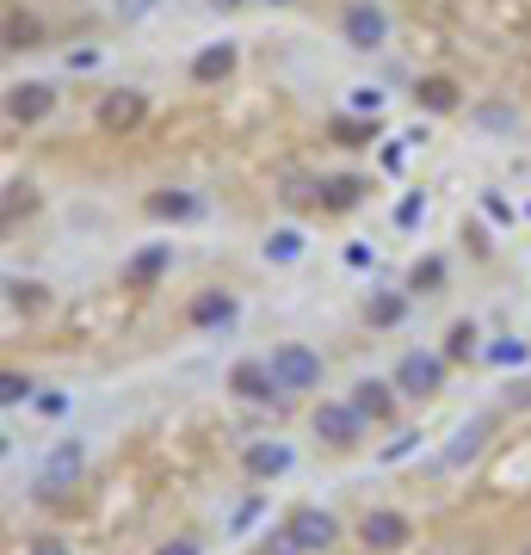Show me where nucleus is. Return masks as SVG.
I'll use <instances>...</instances> for the list:
<instances>
[{
  "mask_svg": "<svg viewBox=\"0 0 531 555\" xmlns=\"http://www.w3.org/2000/svg\"><path fill=\"white\" fill-rule=\"evenodd\" d=\"M266 364H272V377H278V395H297V389L322 383V358H315L309 346H278Z\"/></svg>",
  "mask_w": 531,
  "mask_h": 555,
  "instance_id": "nucleus-1",
  "label": "nucleus"
},
{
  "mask_svg": "<svg viewBox=\"0 0 531 555\" xmlns=\"http://www.w3.org/2000/svg\"><path fill=\"white\" fill-rule=\"evenodd\" d=\"M439 377H445V358H433V352H408V358L396 364V389H402V395H433Z\"/></svg>",
  "mask_w": 531,
  "mask_h": 555,
  "instance_id": "nucleus-2",
  "label": "nucleus"
},
{
  "mask_svg": "<svg viewBox=\"0 0 531 555\" xmlns=\"http://www.w3.org/2000/svg\"><path fill=\"white\" fill-rule=\"evenodd\" d=\"M285 531H291V543H297L303 555H315V549H328V543H334V531H340V525H334V512H322V506H303Z\"/></svg>",
  "mask_w": 531,
  "mask_h": 555,
  "instance_id": "nucleus-3",
  "label": "nucleus"
},
{
  "mask_svg": "<svg viewBox=\"0 0 531 555\" xmlns=\"http://www.w3.org/2000/svg\"><path fill=\"white\" fill-rule=\"evenodd\" d=\"M315 432H322L328 444H359V432H365V414L352 401H328L322 414H315Z\"/></svg>",
  "mask_w": 531,
  "mask_h": 555,
  "instance_id": "nucleus-4",
  "label": "nucleus"
},
{
  "mask_svg": "<svg viewBox=\"0 0 531 555\" xmlns=\"http://www.w3.org/2000/svg\"><path fill=\"white\" fill-rule=\"evenodd\" d=\"M229 389H235L241 401H272V395H278V377H272V364H266V358H247V364H235Z\"/></svg>",
  "mask_w": 531,
  "mask_h": 555,
  "instance_id": "nucleus-5",
  "label": "nucleus"
},
{
  "mask_svg": "<svg viewBox=\"0 0 531 555\" xmlns=\"http://www.w3.org/2000/svg\"><path fill=\"white\" fill-rule=\"evenodd\" d=\"M359 537H365L371 549H396V543L408 537V518H402V512H365V518H359Z\"/></svg>",
  "mask_w": 531,
  "mask_h": 555,
  "instance_id": "nucleus-6",
  "label": "nucleus"
},
{
  "mask_svg": "<svg viewBox=\"0 0 531 555\" xmlns=\"http://www.w3.org/2000/svg\"><path fill=\"white\" fill-rule=\"evenodd\" d=\"M346 37H352L359 50L383 44V13H377V7H346Z\"/></svg>",
  "mask_w": 531,
  "mask_h": 555,
  "instance_id": "nucleus-7",
  "label": "nucleus"
},
{
  "mask_svg": "<svg viewBox=\"0 0 531 555\" xmlns=\"http://www.w3.org/2000/svg\"><path fill=\"white\" fill-rule=\"evenodd\" d=\"M291 469V444H254V451H247V475H285Z\"/></svg>",
  "mask_w": 531,
  "mask_h": 555,
  "instance_id": "nucleus-8",
  "label": "nucleus"
},
{
  "mask_svg": "<svg viewBox=\"0 0 531 555\" xmlns=\"http://www.w3.org/2000/svg\"><path fill=\"white\" fill-rule=\"evenodd\" d=\"M81 475V451L75 444H56V457L44 463V488H62V481H75Z\"/></svg>",
  "mask_w": 531,
  "mask_h": 555,
  "instance_id": "nucleus-9",
  "label": "nucleus"
},
{
  "mask_svg": "<svg viewBox=\"0 0 531 555\" xmlns=\"http://www.w3.org/2000/svg\"><path fill=\"white\" fill-rule=\"evenodd\" d=\"M352 407H359L365 420H383V414H389V389H383V383H359V395H352Z\"/></svg>",
  "mask_w": 531,
  "mask_h": 555,
  "instance_id": "nucleus-10",
  "label": "nucleus"
},
{
  "mask_svg": "<svg viewBox=\"0 0 531 555\" xmlns=\"http://www.w3.org/2000/svg\"><path fill=\"white\" fill-rule=\"evenodd\" d=\"M44 111H50L44 87H13V118H44Z\"/></svg>",
  "mask_w": 531,
  "mask_h": 555,
  "instance_id": "nucleus-11",
  "label": "nucleus"
},
{
  "mask_svg": "<svg viewBox=\"0 0 531 555\" xmlns=\"http://www.w3.org/2000/svg\"><path fill=\"white\" fill-rule=\"evenodd\" d=\"M303 253V235L297 229H278L272 241H266V259H297Z\"/></svg>",
  "mask_w": 531,
  "mask_h": 555,
  "instance_id": "nucleus-12",
  "label": "nucleus"
},
{
  "mask_svg": "<svg viewBox=\"0 0 531 555\" xmlns=\"http://www.w3.org/2000/svg\"><path fill=\"white\" fill-rule=\"evenodd\" d=\"M229 62H235V50H229V44H223V50H204V56H198V81H217Z\"/></svg>",
  "mask_w": 531,
  "mask_h": 555,
  "instance_id": "nucleus-13",
  "label": "nucleus"
},
{
  "mask_svg": "<svg viewBox=\"0 0 531 555\" xmlns=\"http://www.w3.org/2000/svg\"><path fill=\"white\" fill-rule=\"evenodd\" d=\"M420 99H427L433 111H451V105H457V87H451V81H427V87H420Z\"/></svg>",
  "mask_w": 531,
  "mask_h": 555,
  "instance_id": "nucleus-14",
  "label": "nucleus"
},
{
  "mask_svg": "<svg viewBox=\"0 0 531 555\" xmlns=\"http://www.w3.org/2000/svg\"><path fill=\"white\" fill-rule=\"evenodd\" d=\"M371 321H377V327H396V321H402V296H377V303H371Z\"/></svg>",
  "mask_w": 531,
  "mask_h": 555,
  "instance_id": "nucleus-15",
  "label": "nucleus"
},
{
  "mask_svg": "<svg viewBox=\"0 0 531 555\" xmlns=\"http://www.w3.org/2000/svg\"><path fill=\"white\" fill-rule=\"evenodd\" d=\"M192 315H198V321H229V315H235V303H229V296H204Z\"/></svg>",
  "mask_w": 531,
  "mask_h": 555,
  "instance_id": "nucleus-16",
  "label": "nucleus"
},
{
  "mask_svg": "<svg viewBox=\"0 0 531 555\" xmlns=\"http://www.w3.org/2000/svg\"><path fill=\"white\" fill-rule=\"evenodd\" d=\"M161 266H167V247H149V253H143V259L130 266V278H155Z\"/></svg>",
  "mask_w": 531,
  "mask_h": 555,
  "instance_id": "nucleus-17",
  "label": "nucleus"
},
{
  "mask_svg": "<svg viewBox=\"0 0 531 555\" xmlns=\"http://www.w3.org/2000/svg\"><path fill=\"white\" fill-rule=\"evenodd\" d=\"M470 346H476V327L457 321V327H451V358H470Z\"/></svg>",
  "mask_w": 531,
  "mask_h": 555,
  "instance_id": "nucleus-18",
  "label": "nucleus"
},
{
  "mask_svg": "<svg viewBox=\"0 0 531 555\" xmlns=\"http://www.w3.org/2000/svg\"><path fill=\"white\" fill-rule=\"evenodd\" d=\"M155 216H198V198H155Z\"/></svg>",
  "mask_w": 531,
  "mask_h": 555,
  "instance_id": "nucleus-19",
  "label": "nucleus"
},
{
  "mask_svg": "<svg viewBox=\"0 0 531 555\" xmlns=\"http://www.w3.org/2000/svg\"><path fill=\"white\" fill-rule=\"evenodd\" d=\"M124 118H136V99H112V105H105V124H124Z\"/></svg>",
  "mask_w": 531,
  "mask_h": 555,
  "instance_id": "nucleus-20",
  "label": "nucleus"
},
{
  "mask_svg": "<svg viewBox=\"0 0 531 555\" xmlns=\"http://www.w3.org/2000/svg\"><path fill=\"white\" fill-rule=\"evenodd\" d=\"M439 278H445V266H439V259H427V266H414V290H420V284H439Z\"/></svg>",
  "mask_w": 531,
  "mask_h": 555,
  "instance_id": "nucleus-21",
  "label": "nucleus"
},
{
  "mask_svg": "<svg viewBox=\"0 0 531 555\" xmlns=\"http://www.w3.org/2000/svg\"><path fill=\"white\" fill-rule=\"evenodd\" d=\"M494 364H525V346H488Z\"/></svg>",
  "mask_w": 531,
  "mask_h": 555,
  "instance_id": "nucleus-22",
  "label": "nucleus"
},
{
  "mask_svg": "<svg viewBox=\"0 0 531 555\" xmlns=\"http://www.w3.org/2000/svg\"><path fill=\"white\" fill-rule=\"evenodd\" d=\"M0 389H7V407H19V401L31 395V383H25V377H7V383H0Z\"/></svg>",
  "mask_w": 531,
  "mask_h": 555,
  "instance_id": "nucleus-23",
  "label": "nucleus"
},
{
  "mask_svg": "<svg viewBox=\"0 0 531 555\" xmlns=\"http://www.w3.org/2000/svg\"><path fill=\"white\" fill-rule=\"evenodd\" d=\"M352 105H359V111H377V105H383V93H377V87H359V93H352Z\"/></svg>",
  "mask_w": 531,
  "mask_h": 555,
  "instance_id": "nucleus-24",
  "label": "nucleus"
},
{
  "mask_svg": "<svg viewBox=\"0 0 531 555\" xmlns=\"http://www.w3.org/2000/svg\"><path fill=\"white\" fill-rule=\"evenodd\" d=\"M161 555H198V543H192V537H173V543H167Z\"/></svg>",
  "mask_w": 531,
  "mask_h": 555,
  "instance_id": "nucleus-25",
  "label": "nucleus"
},
{
  "mask_svg": "<svg viewBox=\"0 0 531 555\" xmlns=\"http://www.w3.org/2000/svg\"><path fill=\"white\" fill-rule=\"evenodd\" d=\"M31 555H68V549H62V543H50V537H44V543H38V549H31Z\"/></svg>",
  "mask_w": 531,
  "mask_h": 555,
  "instance_id": "nucleus-26",
  "label": "nucleus"
}]
</instances>
